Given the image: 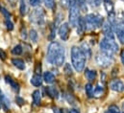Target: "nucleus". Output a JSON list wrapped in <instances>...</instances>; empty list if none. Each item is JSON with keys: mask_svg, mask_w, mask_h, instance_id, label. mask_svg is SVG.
Returning <instances> with one entry per match:
<instances>
[{"mask_svg": "<svg viewBox=\"0 0 124 113\" xmlns=\"http://www.w3.org/2000/svg\"><path fill=\"white\" fill-rule=\"evenodd\" d=\"M65 50L59 42H51L47 49V61L56 66H62L64 61Z\"/></svg>", "mask_w": 124, "mask_h": 113, "instance_id": "1", "label": "nucleus"}, {"mask_svg": "<svg viewBox=\"0 0 124 113\" xmlns=\"http://www.w3.org/2000/svg\"><path fill=\"white\" fill-rule=\"evenodd\" d=\"M70 55H71V61L74 69L77 72H82L86 63V56L81 50V48L77 46H73L71 48Z\"/></svg>", "mask_w": 124, "mask_h": 113, "instance_id": "2", "label": "nucleus"}, {"mask_svg": "<svg viewBox=\"0 0 124 113\" xmlns=\"http://www.w3.org/2000/svg\"><path fill=\"white\" fill-rule=\"evenodd\" d=\"M100 49L103 54L112 57L115 53L118 51V45L116 44L113 35H105V37L100 42Z\"/></svg>", "mask_w": 124, "mask_h": 113, "instance_id": "3", "label": "nucleus"}, {"mask_svg": "<svg viewBox=\"0 0 124 113\" xmlns=\"http://www.w3.org/2000/svg\"><path fill=\"white\" fill-rule=\"evenodd\" d=\"M77 0H70L69 3V23L72 27H77L79 19H80V13H79V6Z\"/></svg>", "mask_w": 124, "mask_h": 113, "instance_id": "4", "label": "nucleus"}, {"mask_svg": "<svg viewBox=\"0 0 124 113\" xmlns=\"http://www.w3.org/2000/svg\"><path fill=\"white\" fill-rule=\"evenodd\" d=\"M84 19L86 23V28L88 30H94L95 28H98L102 25L103 22V17L101 15L93 14H88Z\"/></svg>", "mask_w": 124, "mask_h": 113, "instance_id": "5", "label": "nucleus"}, {"mask_svg": "<svg viewBox=\"0 0 124 113\" xmlns=\"http://www.w3.org/2000/svg\"><path fill=\"white\" fill-rule=\"evenodd\" d=\"M96 61H97V63L100 66H102V67H108L112 63L113 57L107 56V55H105V54L102 53L101 55H98V56H96Z\"/></svg>", "mask_w": 124, "mask_h": 113, "instance_id": "6", "label": "nucleus"}, {"mask_svg": "<svg viewBox=\"0 0 124 113\" xmlns=\"http://www.w3.org/2000/svg\"><path fill=\"white\" fill-rule=\"evenodd\" d=\"M30 18H31V21L35 22V23H38V24H41L42 21H43V12L42 10H35L30 15Z\"/></svg>", "mask_w": 124, "mask_h": 113, "instance_id": "7", "label": "nucleus"}, {"mask_svg": "<svg viewBox=\"0 0 124 113\" xmlns=\"http://www.w3.org/2000/svg\"><path fill=\"white\" fill-rule=\"evenodd\" d=\"M69 32H70V29H69L68 23H66V22L62 23V25L60 26V28H59V35H60V37L62 38L63 41L68 39Z\"/></svg>", "mask_w": 124, "mask_h": 113, "instance_id": "8", "label": "nucleus"}, {"mask_svg": "<svg viewBox=\"0 0 124 113\" xmlns=\"http://www.w3.org/2000/svg\"><path fill=\"white\" fill-rule=\"evenodd\" d=\"M110 87L112 90L116 91V92H123L124 91V84L123 82H121L120 80H113L110 83Z\"/></svg>", "mask_w": 124, "mask_h": 113, "instance_id": "9", "label": "nucleus"}, {"mask_svg": "<svg viewBox=\"0 0 124 113\" xmlns=\"http://www.w3.org/2000/svg\"><path fill=\"white\" fill-rule=\"evenodd\" d=\"M115 31H116V34L117 38L120 41V43L124 44V23L116 24L115 27Z\"/></svg>", "mask_w": 124, "mask_h": 113, "instance_id": "10", "label": "nucleus"}, {"mask_svg": "<svg viewBox=\"0 0 124 113\" xmlns=\"http://www.w3.org/2000/svg\"><path fill=\"white\" fill-rule=\"evenodd\" d=\"M45 91H46L47 95H48L49 97L53 98V99H57V98L59 97V92H58V90H57L55 87H53V86H47V87H45Z\"/></svg>", "mask_w": 124, "mask_h": 113, "instance_id": "11", "label": "nucleus"}, {"mask_svg": "<svg viewBox=\"0 0 124 113\" xmlns=\"http://www.w3.org/2000/svg\"><path fill=\"white\" fill-rule=\"evenodd\" d=\"M33 97V105L34 106H39L40 104V99H41V94L39 90H35L32 94Z\"/></svg>", "mask_w": 124, "mask_h": 113, "instance_id": "12", "label": "nucleus"}, {"mask_svg": "<svg viewBox=\"0 0 124 113\" xmlns=\"http://www.w3.org/2000/svg\"><path fill=\"white\" fill-rule=\"evenodd\" d=\"M5 81H6L7 84H9V85L12 86V88H13L16 92H18V91H19V85H18V84H17L16 82H15L10 76H6V77H5Z\"/></svg>", "mask_w": 124, "mask_h": 113, "instance_id": "13", "label": "nucleus"}, {"mask_svg": "<svg viewBox=\"0 0 124 113\" xmlns=\"http://www.w3.org/2000/svg\"><path fill=\"white\" fill-rule=\"evenodd\" d=\"M12 63L19 70H24L25 69V63L22 59L20 58H13L12 59Z\"/></svg>", "mask_w": 124, "mask_h": 113, "instance_id": "14", "label": "nucleus"}, {"mask_svg": "<svg viewBox=\"0 0 124 113\" xmlns=\"http://www.w3.org/2000/svg\"><path fill=\"white\" fill-rule=\"evenodd\" d=\"M97 74H96V71L95 70H90V69H87L86 72H85V77L88 81L92 82L93 80H95Z\"/></svg>", "mask_w": 124, "mask_h": 113, "instance_id": "15", "label": "nucleus"}, {"mask_svg": "<svg viewBox=\"0 0 124 113\" xmlns=\"http://www.w3.org/2000/svg\"><path fill=\"white\" fill-rule=\"evenodd\" d=\"M31 84L34 86H40L42 84V79H41L40 75H38V74L34 75L31 79Z\"/></svg>", "mask_w": 124, "mask_h": 113, "instance_id": "16", "label": "nucleus"}, {"mask_svg": "<svg viewBox=\"0 0 124 113\" xmlns=\"http://www.w3.org/2000/svg\"><path fill=\"white\" fill-rule=\"evenodd\" d=\"M78 28H77V33L78 34H82L85 30H86V23H85V19L84 18H82V17H80V19H79V22H78Z\"/></svg>", "mask_w": 124, "mask_h": 113, "instance_id": "17", "label": "nucleus"}, {"mask_svg": "<svg viewBox=\"0 0 124 113\" xmlns=\"http://www.w3.org/2000/svg\"><path fill=\"white\" fill-rule=\"evenodd\" d=\"M43 80L47 84H52L54 82V80H55V77L51 72H45L43 74Z\"/></svg>", "mask_w": 124, "mask_h": 113, "instance_id": "18", "label": "nucleus"}, {"mask_svg": "<svg viewBox=\"0 0 124 113\" xmlns=\"http://www.w3.org/2000/svg\"><path fill=\"white\" fill-rule=\"evenodd\" d=\"M103 32H104L105 35H113V31H112L111 23H109V22H105V23L103 24Z\"/></svg>", "mask_w": 124, "mask_h": 113, "instance_id": "19", "label": "nucleus"}, {"mask_svg": "<svg viewBox=\"0 0 124 113\" xmlns=\"http://www.w3.org/2000/svg\"><path fill=\"white\" fill-rule=\"evenodd\" d=\"M104 5H105L107 12L109 14H112L114 11V6H113V3L111 2V0H104Z\"/></svg>", "mask_w": 124, "mask_h": 113, "instance_id": "20", "label": "nucleus"}, {"mask_svg": "<svg viewBox=\"0 0 124 113\" xmlns=\"http://www.w3.org/2000/svg\"><path fill=\"white\" fill-rule=\"evenodd\" d=\"M26 11H27V7H26V3L24 0H20V3H19V12H20V14L21 15H24L26 14Z\"/></svg>", "mask_w": 124, "mask_h": 113, "instance_id": "21", "label": "nucleus"}, {"mask_svg": "<svg viewBox=\"0 0 124 113\" xmlns=\"http://www.w3.org/2000/svg\"><path fill=\"white\" fill-rule=\"evenodd\" d=\"M103 93H104V87H103L102 85H97V86L95 87L94 91H93V94H94L96 97H99V96L103 95Z\"/></svg>", "mask_w": 124, "mask_h": 113, "instance_id": "22", "label": "nucleus"}, {"mask_svg": "<svg viewBox=\"0 0 124 113\" xmlns=\"http://www.w3.org/2000/svg\"><path fill=\"white\" fill-rule=\"evenodd\" d=\"M22 46L21 45H16V46H15L14 48H13V50H12V53L14 54V55H16V56H19V55H21L22 54Z\"/></svg>", "mask_w": 124, "mask_h": 113, "instance_id": "23", "label": "nucleus"}, {"mask_svg": "<svg viewBox=\"0 0 124 113\" xmlns=\"http://www.w3.org/2000/svg\"><path fill=\"white\" fill-rule=\"evenodd\" d=\"M85 91H86V93H87V95H88L89 97H92V96L93 95V85H91V84L86 85V86H85Z\"/></svg>", "mask_w": 124, "mask_h": 113, "instance_id": "24", "label": "nucleus"}, {"mask_svg": "<svg viewBox=\"0 0 124 113\" xmlns=\"http://www.w3.org/2000/svg\"><path fill=\"white\" fill-rule=\"evenodd\" d=\"M105 113H119V108L116 106L113 105V106H109V108L105 111Z\"/></svg>", "mask_w": 124, "mask_h": 113, "instance_id": "25", "label": "nucleus"}, {"mask_svg": "<svg viewBox=\"0 0 124 113\" xmlns=\"http://www.w3.org/2000/svg\"><path fill=\"white\" fill-rule=\"evenodd\" d=\"M30 38H31L32 41H34V42H36L38 40V33H37L36 30L33 29V30L30 31Z\"/></svg>", "mask_w": 124, "mask_h": 113, "instance_id": "26", "label": "nucleus"}, {"mask_svg": "<svg viewBox=\"0 0 124 113\" xmlns=\"http://www.w3.org/2000/svg\"><path fill=\"white\" fill-rule=\"evenodd\" d=\"M64 73L66 76H71L72 75V68L70 66V64L66 63L65 66H64Z\"/></svg>", "mask_w": 124, "mask_h": 113, "instance_id": "27", "label": "nucleus"}, {"mask_svg": "<svg viewBox=\"0 0 124 113\" xmlns=\"http://www.w3.org/2000/svg\"><path fill=\"white\" fill-rule=\"evenodd\" d=\"M5 25H6V27H7V29H8L9 31H12V30L14 29V24H13V22L10 20V18H6V20H5Z\"/></svg>", "mask_w": 124, "mask_h": 113, "instance_id": "28", "label": "nucleus"}, {"mask_svg": "<svg viewBox=\"0 0 124 113\" xmlns=\"http://www.w3.org/2000/svg\"><path fill=\"white\" fill-rule=\"evenodd\" d=\"M54 1L55 0H44V3H45V6L49 9H53L54 8Z\"/></svg>", "mask_w": 124, "mask_h": 113, "instance_id": "29", "label": "nucleus"}, {"mask_svg": "<svg viewBox=\"0 0 124 113\" xmlns=\"http://www.w3.org/2000/svg\"><path fill=\"white\" fill-rule=\"evenodd\" d=\"M16 104H17L18 106H23L24 103H25V102H24V99H22V98L19 97V96H16Z\"/></svg>", "mask_w": 124, "mask_h": 113, "instance_id": "30", "label": "nucleus"}, {"mask_svg": "<svg viewBox=\"0 0 124 113\" xmlns=\"http://www.w3.org/2000/svg\"><path fill=\"white\" fill-rule=\"evenodd\" d=\"M0 11L2 12V14H4V16L6 17V18H10V16H11V14H10V13L6 10V9H4V8H1L0 9Z\"/></svg>", "mask_w": 124, "mask_h": 113, "instance_id": "31", "label": "nucleus"}, {"mask_svg": "<svg viewBox=\"0 0 124 113\" xmlns=\"http://www.w3.org/2000/svg\"><path fill=\"white\" fill-rule=\"evenodd\" d=\"M55 32H56V30H55V28L54 27H52V29H51V33H50V35H49V39L50 40H53L54 38H55Z\"/></svg>", "mask_w": 124, "mask_h": 113, "instance_id": "32", "label": "nucleus"}, {"mask_svg": "<svg viewBox=\"0 0 124 113\" xmlns=\"http://www.w3.org/2000/svg\"><path fill=\"white\" fill-rule=\"evenodd\" d=\"M29 1H30V5L33 6V7L38 6L39 4V2H40V0H29Z\"/></svg>", "mask_w": 124, "mask_h": 113, "instance_id": "33", "label": "nucleus"}, {"mask_svg": "<svg viewBox=\"0 0 124 113\" xmlns=\"http://www.w3.org/2000/svg\"><path fill=\"white\" fill-rule=\"evenodd\" d=\"M6 56H7L6 53H5L2 49H0V58L3 59V60H5V59H6Z\"/></svg>", "mask_w": 124, "mask_h": 113, "instance_id": "34", "label": "nucleus"}, {"mask_svg": "<svg viewBox=\"0 0 124 113\" xmlns=\"http://www.w3.org/2000/svg\"><path fill=\"white\" fill-rule=\"evenodd\" d=\"M36 73L38 75H40V63L37 64V68H36Z\"/></svg>", "mask_w": 124, "mask_h": 113, "instance_id": "35", "label": "nucleus"}, {"mask_svg": "<svg viewBox=\"0 0 124 113\" xmlns=\"http://www.w3.org/2000/svg\"><path fill=\"white\" fill-rule=\"evenodd\" d=\"M53 111H54V113H63L62 109H60V108H58V107H54V108H53Z\"/></svg>", "mask_w": 124, "mask_h": 113, "instance_id": "36", "label": "nucleus"}, {"mask_svg": "<svg viewBox=\"0 0 124 113\" xmlns=\"http://www.w3.org/2000/svg\"><path fill=\"white\" fill-rule=\"evenodd\" d=\"M77 2H78V4H79L81 7H83V6L85 5V2H86V0H77Z\"/></svg>", "mask_w": 124, "mask_h": 113, "instance_id": "37", "label": "nucleus"}, {"mask_svg": "<svg viewBox=\"0 0 124 113\" xmlns=\"http://www.w3.org/2000/svg\"><path fill=\"white\" fill-rule=\"evenodd\" d=\"M120 57H121V62H122V64L124 65V50L121 52V55H120Z\"/></svg>", "mask_w": 124, "mask_h": 113, "instance_id": "38", "label": "nucleus"}, {"mask_svg": "<svg viewBox=\"0 0 124 113\" xmlns=\"http://www.w3.org/2000/svg\"><path fill=\"white\" fill-rule=\"evenodd\" d=\"M68 113H80L79 112V110H77V109H70Z\"/></svg>", "mask_w": 124, "mask_h": 113, "instance_id": "39", "label": "nucleus"}, {"mask_svg": "<svg viewBox=\"0 0 124 113\" xmlns=\"http://www.w3.org/2000/svg\"><path fill=\"white\" fill-rule=\"evenodd\" d=\"M0 107H1V104H0Z\"/></svg>", "mask_w": 124, "mask_h": 113, "instance_id": "40", "label": "nucleus"}, {"mask_svg": "<svg viewBox=\"0 0 124 113\" xmlns=\"http://www.w3.org/2000/svg\"><path fill=\"white\" fill-rule=\"evenodd\" d=\"M122 113H124V112H122Z\"/></svg>", "mask_w": 124, "mask_h": 113, "instance_id": "41", "label": "nucleus"}]
</instances>
